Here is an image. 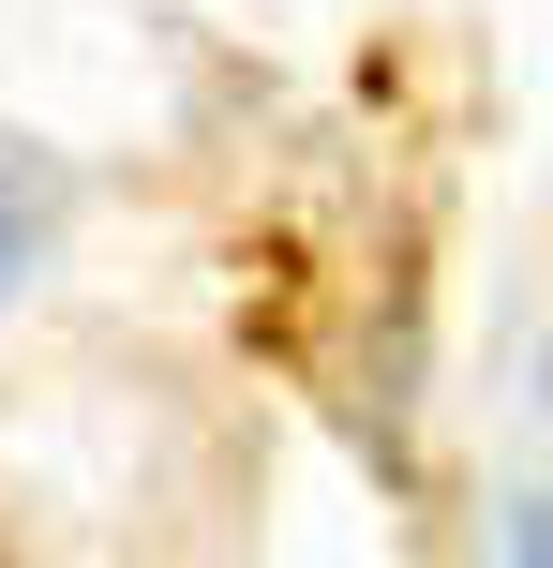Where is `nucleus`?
Here are the masks:
<instances>
[{"label":"nucleus","instance_id":"f257e3e1","mask_svg":"<svg viewBox=\"0 0 553 568\" xmlns=\"http://www.w3.org/2000/svg\"><path fill=\"white\" fill-rule=\"evenodd\" d=\"M45 225H60V180H45V165H16V150H0V284H16L30 255H45Z\"/></svg>","mask_w":553,"mask_h":568},{"label":"nucleus","instance_id":"f03ea898","mask_svg":"<svg viewBox=\"0 0 553 568\" xmlns=\"http://www.w3.org/2000/svg\"><path fill=\"white\" fill-rule=\"evenodd\" d=\"M494 568H553V509H539V494H524V509L494 524Z\"/></svg>","mask_w":553,"mask_h":568},{"label":"nucleus","instance_id":"7ed1b4c3","mask_svg":"<svg viewBox=\"0 0 553 568\" xmlns=\"http://www.w3.org/2000/svg\"><path fill=\"white\" fill-rule=\"evenodd\" d=\"M539 404H553V359H539Z\"/></svg>","mask_w":553,"mask_h":568}]
</instances>
